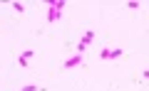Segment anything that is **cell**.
Segmentation results:
<instances>
[{
  "label": "cell",
  "mask_w": 149,
  "mask_h": 91,
  "mask_svg": "<svg viewBox=\"0 0 149 91\" xmlns=\"http://www.w3.org/2000/svg\"><path fill=\"white\" fill-rule=\"evenodd\" d=\"M13 7H15V12H25V5L22 3H13Z\"/></svg>",
  "instance_id": "obj_8"
},
{
  "label": "cell",
  "mask_w": 149,
  "mask_h": 91,
  "mask_svg": "<svg viewBox=\"0 0 149 91\" xmlns=\"http://www.w3.org/2000/svg\"><path fill=\"white\" fill-rule=\"evenodd\" d=\"M32 54H35V52H32V49H25V52H22L20 57H22V59H27V62H30V57H32Z\"/></svg>",
  "instance_id": "obj_7"
},
{
  "label": "cell",
  "mask_w": 149,
  "mask_h": 91,
  "mask_svg": "<svg viewBox=\"0 0 149 91\" xmlns=\"http://www.w3.org/2000/svg\"><path fill=\"white\" fill-rule=\"evenodd\" d=\"M119 57H124L122 49H109V54H107V59H119Z\"/></svg>",
  "instance_id": "obj_3"
},
{
  "label": "cell",
  "mask_w": 149,
  "mask_h": 91,
  "mask_svg": "<svg viewBox=\"0 0 149 91\" xmlns=\"http://www.w3.org/2000/svg\"><path fill=\"white\" fill-rule=\"evenodd\" d=\"M65 67H67V69H74V67H82V54H74V57H70L67 62H65Z\"/></svg>",
  "instance_id": "obj_1"
},
{
  "label": "cell",
  "mask_w": 149,
  "mask_h": 91,
  "mask_svg": "<svg viewBox=\"0 0 149 91\" xmlns=\"http://www.w3.org/2000/svg\"><path fill=\"white\" fill-rule=\"evenodd\" d=\"M60 15H62V12H60L57 7L50 5V10H47V22H57V20H60Z\"/></svg>",
  "instance_id": "obj_2"
},
{
  "label": "cell",
  "mask_w": 149,
  "mask_h": 91,
  "mask_svg": "<svg viewBox=\"0 0 149 91\" xmlns=\"http://www.w3.org/2000/svg\"><path fill=\"white\" fill-rule=\"evenodd\" d=\"M92 39H95V32H92V30H87V32H85V37H82V42H85V44H90Z\"/></svg>",
  "instance_id": "obj_4"
},
{
  "label": "cell",
  "mask_w": 149,
  "mask_h": 91,
  "mask_svg": "<svg viewBox=\"0 0 149 91\" xmlns=\"http://www.w3.org/2000/svg\"><path fill=\"white\" fill-rule=\"evenodd\" d=\"M52 7H57V10L62 12V10H65V0H55V3H52Z\"/></svg>",
  "instance_id": "obj_5"
},
{
  "label": "cell",
  "mask_w": 149,
  "mask_h": 91,
  "mask_svg": "<svg viewBox=\"0 0 149 91\" xmlns=\"http://www.w3.org/2000/svg\"><path fill=\"white\" fill-rule=\"evenodd\" d=\"M20 91H42V89H37V86H32V84H27V86H20Z\"/></svg>",
  "instance_id": "obj_6"
},
{
  "label": "cell",
  "mask_w": 149,
  "mask_h": 91,
  "mask_svg": "<svg viewBox=\"0 0 149 91\" xmlns=\"http://www.w3.org/2000/svg\"><path fill=\"white\" fill-rule=\"evenodd\" d=\"M85 49H87V44H85V42H82V39H80V44H77V54H82V52H85Z\"/></svg>",
  "instance_id": "obj_9"
}]
</instances>
